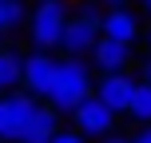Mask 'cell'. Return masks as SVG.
I'll list each match as a JSON object with an SVG mask.
<instances>
[{
	"instance_id": "6da1fadb",
	"label": "cell",
	"mask_w": 151,
	"mask_h": 143,
	"mask_svg": "<svg viewBox=\"0 0 151 143\" xmlns=\"http://www.w3.org/2000/svg\"><path fill=\"white\" fill-rule=\"evenodd\" d=\"M83 96H91V75L80 64V56L56 60V75H52V83H48V91H44L48 107H52V111H72Z\"/></svg>"
},
{
	"instance_id": "ba28073f",
	"label": "cell",
	"mask_w": 151,
	"mask_h": 143,
	"mask_svg": "<svg viewBox=\"0 0 151 143\" xmlns=\"http://www.w3.org/2000/svg\"><path fill=\"white\" fill-rule=\"evenodd\" d=\"M96 24H88V20H64V32H60V48L68 56H88L91 52V44H96Z\"/></svg>"
},
{
	"instance_id": "52a82bcc",
	"label": "cell",
	"mask_w": 151,
	"mask_h": 143,
	"mask_svg": "<svg viewBox=\"0 0 151 143\" xmlns=\"http://www.w3.org/2000/svg\"><path fill=\"white\" fill-rule=\"evenodd\" d=\"M91 56H96V68H104V72H123L127 60H131V44L111 40V36H96Z\"/></svg>"
},
{
	"instance_id": "8fae6325",
	"label": "cell",
	"mask_w": 151,
	"mask_h": 143,
	"mask_svg": "<svg viewBox=\"0 0 151 143\" xmlns=\"http://www.w3.org/2000/svg\"><path fill=\"white\" fill-rule=\"evenodd\" d=\"M127 111L135 115L139 123H151V83H135V88H131Z\"/></svg>"
},
{
	"instance_id": "7a4b0ae2",
	"label": "cell",
	"mask_w": 151,
	"mask_h": 143,
	"mask_svg": "<svg viewBox=\"0 0 151 143\" xmlns=\"http://www.w3.org/2000/svg\"><path fill=\"white\" fill-rule=\"evenodd\" d=\"M64 0H40V8L32 12V40L40 48H56L64 32Z\"/></svg>"
},
{
	"instance_id": "e0dca14e",
	"label": "cell",
	"mask_w": 151,
	"mask_h": 143,
	"mask_svg": "<svg viewBox=\"0 0 151 143\" xmlns=\"http://www.w3.org/2000/svg\"><path fill=\"white\" fill-rule=\"evenodd\" d=\"M104 4H115V8H119V4H127V0H104Z\"/></svg>"
},
{
	"instance_id": "4fadbf2b",
	"label": "cell",
	"mask_w": 151,
	"mask_h": 143,
	"mask_svg": "<svg viewBox=\"0 0 151 143\" xmlns=\"http://www.w3.org/2000/svg\"><path fill=\"white\" fill-rule=\"evenodd\" d=\"M4 20H8V28L24 24V4L20 0H4Z\"/></svg>"
},
{
	"instance_id": "d6986e66",
	"label": "cell",
	"mask_w": 151,
	"mask_h": 143,
	"mask_svg": "<svg viewBox=\"0 0 151 143\" xmlns=\"http://www.w3.org/2000/svg\"><path fill=\"white\" fill-rule=\"evenodd\" d=\"M143 83H151V64H147V80H143Z\"/></svg>"
},
{
	"instance_id": "5b68a950",
	"label": "cell",
	"mask_w": 151,
	"mask_h": 143,
	"mask_svg": "<svg viewBox=\"0 0 151 143\" xmlns=\"http://www.w3.org/2000/svg\"><path fill=\"white\" fill-rule=\"evenodd\" d=\"M52 75H56V60H52L48 52H36V56H28V60H20V83H24L36 99H44Z\"/></svg>"
},
{
	"instance_id": "277c9868",
	"label": "cell",
	"mask_w": 151,
	"mask_h": 143,
	"mask_svg": "<svg viewBox=\"0 0 151 143\" xmlns=\"http://www.w3.org/2000/svg\"><path fill=\"white\" fill-rule=\"evenodd\" d=\"M32 111H36V99L32 96H0V143H16L20 135V127L32 119Z\"/></svg>"
},
{
	"instance_id": "9a60e30c",
	"label": "cell",
	"mask_w": 151,
	"mask_h": 143,
	"mask_svg": "<svg viewBox=\"0 0 151 143\" xmlns=\"http://www.w3.org/2000/svg\"><path fill=\"white\" fill-rule=\"evenodd\" d=\"M131 143H151V123H147V127H143V131H139V135H135V139H131Z\"/></svg>"
},
{
	"instance_id": "3957f363",
	"label": "cell",
	"mask_w": 151,
	"mask_h": 143,
	"mask_svg": "<svg viewBox=\"0 0 151 143\" xmlns=\"http://www.w3.org/2000/svg\"><path fill=\"white\" fill-rule=\"evenodd\" d=\"M72 115H76V131H80V135H107L111 123H115V111L104 99H96V96H83L80 103L72 107Z\"/></svg>"
},
{
	"instance_id": "30bf717a",
	"label": "cell",
	"mask_w": 151,
	"mask_h": 143,
	"mask_svg": "<svg viewBox=\"0 0 151 143\" xmlns=\"http://www.w3.org/2000/svg\"><path fill=\"white\" fill-rule=\"evenodd\" d=\"M60 127L56 123V111L52 107H40L36 103V111H32V119L20 127V135H16V143H48V135Z\"/></svg>"
},
{
	"instance_id": "9c48e42d",
	"label": "cell",
	"mask_w": 151,
	"mask_h": 143,
	"mask_svg": "<svg viewBox=\"0 0 151 143\" xmlns=\"http://www.w3.org/2000/svg\"><path fill=\"white\" fill-rule=\"evenodd\" d=\"M99 32L111 36V40H123V44H135L139 24H135V16H131L127 8H111L107 16H99Z\"/></svg>"
},
{
	"instance_id": "8992f818",
	"label": "cell",
	"mask_w": 151,
	"mask_h": 143,
	"mask_svg": "<svg viewBox=\"0 0 151 143\" xmlns=\"http://www.w3.org/2000/svg\"><path fill=\"white\" fill-rule=\"evenodd\" d=\"M131 88H135V80H127L123 72H104V80L91 88V96H96V99H104V103L111 107L115 115H119V111H127Z\"/></svg>"
},
{
	"instance_id": "44dd1931",
	"label": "cell",
	"mask_w": 151,
	"mask_h": 143,
	"mask_svg": "<svg viewBox=\"0 0 151 143\" xmlns=\"http://www.w3.org/2000/svg\"><path fill=\"white\" fill-rule=\"evenodd\" d=\"M147 44H151V36H147Z\"/></svg>"
},
{
	"instance_id": "ac0fdd59",
	"label": "cell",
	"mask_w": 151,
	"mask_h": 143,
	"mask_svg": "<svg viewBox=\"0 0 151 143\" xmlns=\"http://www.w3.org/2000/svg\"><path fill=\"white\" fill-rule=\"evenodd\" d=\"M104 143H127V139H104Z\"/></svg>"
},
{
	"instance_id": "7c38bea8",
	"label": "cell",
	"mask_w": 151,
	"mask_h": 143,
	"mask_svg": "<svg viewBox=\"0 0 151 143\" xmlns=\"http://www.w3.org/2000/svg\"><path fill=\"white\" fill-rule=\"evenodd\" d=\"M20 60L24 56H16V52H0V91L20 83Z\"/></svg>"
},
{
	"instance_id": "ffe728a7",
	"label": "cell",
	"mask_w": 151,
	"mask_h": 143,
	"mask_svg": "<svg viewBox=\"0 0 151 143\" xmlns=\"http://www.w3.org/2000/svg\"><path fill=\"white\" fill-rule=\"evenodd\" d=\"M143 4H147V12H151V0H143Z\"/></svg>"
},
{
	"instance_id": "2e32d148",
	"label": "cell",
	"mask_w": 151,
	"mask_h": 143,
	"mask_svg": "<svg viewBox=\"0 0 151 143\" xmlns=\"http://www.w3.org/2000/svg\"><path fill=\"white\" fill-rule=\"evenodd\" d=\"M0 32H8V20H4V0H0Z\"/></svg>"
},
{
	"instance_id": "5bb4252c",
	"label": "cell",
	"mask_w": 151,
	"mask_h": 143,
	"mask_svg": "<svg viewBox=\"0 0 151 143\" xmlns=\"http://www.w3.org/2000/svg\"><path fill=\"white\" fill-rule=\"evenodd\" d=\"M48 143H83V135H80V131H60V127H56L52 135H48Z\"/></svg>"
}]
</instances>
